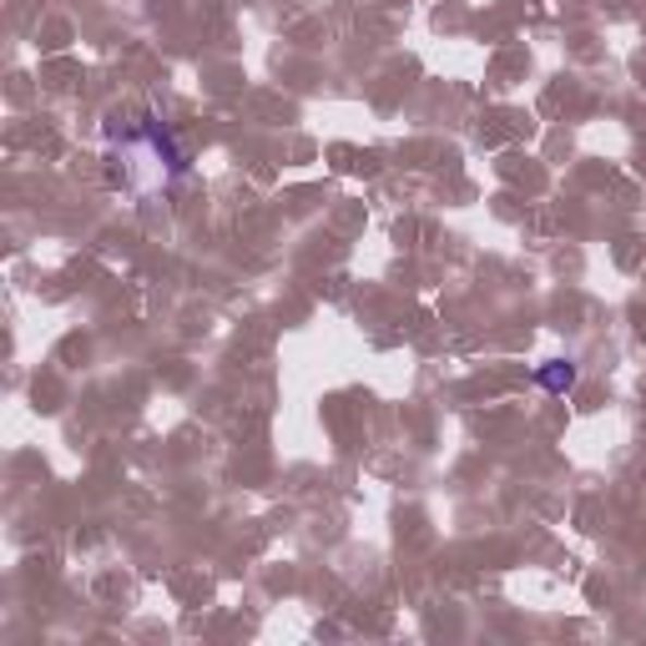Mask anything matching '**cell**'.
Wrapping results in <instances>:
<instances>
[{
    "label": "cell",
    "instance_id": "obj_1",
    "mask_svg": "<svg viewBox=\"0 0 646 646\" xmlns=\"http://www.w3.org/2000/svg\"><path fill=\"white\" fill-rule=\"evenodd\" d=\"M536 385L546 389V394H565V389L576 385V364H571V358H550V364L536 369Z\"/></svg>",
    "mask_w": 646,
    "mask_h": 646
}]
</instances>
